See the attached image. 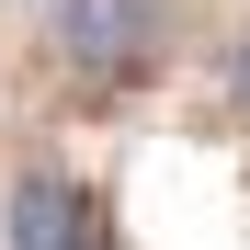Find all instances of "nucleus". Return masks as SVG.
Segmentation results:
<instances>
[{"instance_id":"nucleus-1","label":"nucleus","mask_w":250,"mask_h":250,"mask_svg":"<svg viewBox=\"0 0 250 250\" xmlns=\"http://www.w3.org/2000/svg\"><path fill=\"white\" fill-rule=\"evenodd\" d=\"M46 34H57L68 68L114 80V68H148L159 57V0H46Z\"/></svg>"},{"instance_id":"nucleus-2","label":"nucleus","mask_w":250,"mask_h":250,"mask_svg":"<svg viewBox=\"0 0 250 250\" xmlns=\"http://www.w3.org/2000/svg\"><path fill=\"white\" fill-rule=\"evenodd\" d=\"M0 250H91V205H80V182L23 171L12 205H0Z\"/></svg>"},{"instance_id":"nucleus-3","label":"nucleus","mask_w":250,"mask_h":250,"mask_svg":"<svg viewBox=\"0 0 250 250\" xmlns=\"http://www.w3.org/2000/svg\"><path fill=\"white\" fill-rule=\"evenodd\" d=\"M228 91H239V103H250V23H239V34H228Z\"/></svg>"}]
</instances>
